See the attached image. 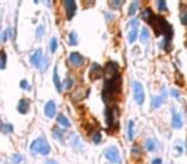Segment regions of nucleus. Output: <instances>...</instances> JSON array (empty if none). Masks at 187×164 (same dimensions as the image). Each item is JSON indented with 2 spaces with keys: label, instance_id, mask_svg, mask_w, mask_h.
Returning a JSON list of instances; mask_svg holds the SVG:
<instances>
[{
  "label": "nucleus",
  "instance_id": "obj_40",
  "mask_svg": "<svg viewBox=\"0 0 187 164\" xmlns=\"http://www.w3.org/2000/svg\"><path fill=\"white\" fill-rule=\"evenodd\" d=\"M19 86L22 87V89H27V87H28V82L26 80H22V81L19 82Z\"/></svg>",
  "mask_w": 187,
  "mask_h": 164
},
{
  "label": "nucleus",
  "instance_id": "obj_17",
  "mask_svg": "<svg viewBox=\"0 0 187 164\" xmlns=\"http://www.w3.org/2000/svg\"><path fill=\"white\" fill-rule=\"evenodd\" d=\"M81 92H85V90H82V87H80V89H77L73 94H72V99L73 100H76V101H78V100H82V97H84L86 94H81Z\"/></svg>",
  "mask_w": 187,
  "mask_h": 164
},
{
  "label": "nucleus",
  "instance_id": "obj_24",
  "mask_svg": "<svg viewBox=\"0 0 187 164\" xmlns=\"http://www.w3.org/2000/svg\"><path fill=\"white\" fill-rule=\"evenodd\" d=\"M133 136H135V123L133 121H130L128 122V140H133Z\"/></svg>",
  "mask_w": 187,
  "mask_h": 164
},
{
  "label": "nucleus",
  "instance_id": "obj_28",
  "mask_svg": "<svg viewBox=\"0 0 187 164\" xmlns=\"http://www.w3.org/2000/svg\"><path fill=\"white\" fill-rule=\"evenodd\" d=\"M137 7H139V3H137V2H133V3H131V5H130V9H128V14H130V16H133L135 13L137 12Z\"/></svg>",
  "mask_w": 187,
  "mask_h": 164
},
{
  "label": "nucleus",
  "instance_id": "obj_34",
  "mask_svg": "<svg viewBox=\"0 0 187 164\" xmlns=\"http://www.w3.org/2000/svg\"><path fill=\"white\" fill-rule=\"evenodd\" d=\"M140 155H141V150H140V148H139L137 145H133V148H132V157L139 158Z\"/></svg>",
  "mask_w": 187,
  "mask_h": 164
},
{
  "label": "nucleus",
  "instance_id": "obj_15",
  "mask_svg": "<svg viewBox=\"0 0 187 164\" xmlns=\"http://www.w3.org/2000/svg\"><path fill=\"white\" fill-rule=\"evenodd\" d=\"M58 123L62 126V127H69L71 126V123H69V121H68V118L64 115V114H58Z\"/></svg>",
  "mask_w": 187,
  "mask_h": 164
},
{
  "label": "nucleus",
  "instance_id": "obj_32",
  "mask_svg": "<svg viewBox=\"0 0 187 164\" xmlns=\"http://www.w3.org/2000/svg\"><path fill=\"white\" fill-rule=\"evenodd\" d=\"M157 5H158V9L160 10V12L167 10V3H165L164 0H159V2H157Z\"/></svg>",
  "mask_w": 187,
  "mask_h": 164
},
{
  "label": "nucleus",
  "instance_id": "obj_39",
  "mask_svg": "<svg viewBox=\"0 0 187 164\" xmlns=\"http://www.w3.org/2000/svg\"><path fill=\"white\" fill-rule=\"evenodd\" d=\"M171 95H172L173 97H176V99H178V97L181 96V94H180V92H178L177 90H174V89H173V90L171 91Z\"/></svg>",
  "mask_w": 187,
  "mask_h": 164
},
{
  "label": "nucleus",
  "instance_id": "obj_8",
  "mask_svg": "<svg viewBox=\"0 0 187 164\" xmlns=\"http://www.w3.org/2000/svg\"><path fill=\"white\" fill-rule=\"evenodd\" d=\"M63 4H64V7H66L67 18H68V19H72V17H73L75 13H76V3L73 2V0H66Z\"/></svg>",
  "mask_w": 187,
  "mask_h": 164
},
{
  "label": "nucleus",
  "instance_id": "obj_37",
  "mask_svg": "<svg viewBox=\"0 0 187 164\" xmlns=\"http://www.w3.org/2000/svg\"><path fill=\"white\" fill-rule=\"evenodd\" d=\"M128 26L131 27V30H132V28H137V26H139V19H132L130 23H128Z\"/></svg>",
  "mask_w": 187,
  "mask_h": 164
},
{
  "label": "nucleus",
  "instance_id": "obj_29",
  "mask_svg": "<svg viewBox=\"0 0 187 164\" xmlns=\"http://www.w3.org/2000/svg\"><path fill=\"white\" fill-rule=\"evenodd\" d=\"M2 131L4 134H10L13 131V126L12 124H8V123H3L2 124Z\"/></svg>",
  "mask_w": 187,
  "mask_h": 164
},
{
  "label": "nucleus",
  "instance_id": "obj_2",
  "mask_svg": "<svg viewBox=\"0 0 187 164\" xmlns=\"http://www.w3.org/2000/svg\"><path fill=\"white\" fill-rule=\"evenodd\" d=\"M133 99L139 105H142L145 101V90L139 81L133 82Z\"/></svg>",
  "mask_w": 187,
  "mask_h": 164
},
{
  "label": "nucleus",
  "instance_id": "obj_43",
  "mask_svg": "<svg viewBox=\"0 0 187 164\" xmlns=\"http://www.w3.org/2000/svg\"><path fill=\"white\" fill-rule=\"evenodd\" d=\"M46 164H58V163H57L55 160H48V162H46Z\"/></svg>",
  "mask_w": 187,
  "mask_h": 164
},
{
  "label": "nucleus",
  "instance_id": "obj_21",
  "mask_svg": "<svg viewBox=\"0 0 187 164\" xmlns=\"http://www.w3.org/2000/svg\"><path fill=\"white\" fill-rule=\"evenodd\" d=\"M145 148H146L148 151H155L157 150V145H155V141L151 138H148L146 143H145Z\"/></svg>",
  "mask_w": 187,
  "mask_h": 164
},
{
  "label": "nucleus",
  "instance_id": "obj_14",
  "mask_svg": "<svg viewBox=\"0 0 187 164\" xmlns=\"http://www.w3.org/2000/svg\"><path fill=\"white\" fill-rule=\"evenodd\" d=\"M150 40V32L148 28H142L141 30V34H140V41L142 44H148Z\"/></svg>",
  "mask_w": 187,
  "mask_h": 164
},
{
  "label": "nucleus",
  "instance_id": "obj_12",
  "mask_svg": "<svg viewBox=\"0 0 187 164\" xmlns=\"http://www.w3.org/2000/svg\"><path fill=\"white\" fill-rule=\"evenodd\" d=\"M28 109H30V101L27 99L19 100V103H18V112L21 114H26L28 112Z\"/></svg>",
  "mask_w": 187,
  "mask_h": 164
},
{
  "label": "nucleus",
  "instance_id": "obj_6",
  "mask_svg": "<svg viewBox=\"0 0 187 164\" xmlns=\"http://www.w3.org/2000/svg\"><path fill=\"white\" fill-rule=\"evenodd\" d=\"M68 60H69L71 65H73V67H77V68L81 67V65H84V63H85V58L82 57L80 53H77V51L71 53Z\"/></svg>",
  "mask_w": 187,
  "mask_h": 164
},
{
  "label": "nucleus",
  "instance_id": "obj_30",
  "mask_svg": "<svg viewBox=\"0 0 187 164\" xmlns=\"http://www.w3.org/2000/svg\"><path fill=\"white\" fill-rule=\"evenodd\" d=\"M72 86H73V80H72L71 77H67L66 80H64V83H63V87H64V89L66 90H69L71 89V87Z\"/></svg>",
  "mask_w": 187,
  "mask_h": 164
},
{
  "label": "nucleus",
  "instance_id": "obj_11",
  "mask_svg": "<svg viewBox=\"0 0 187 164\" xmlns=\"http://www.w3.org/2000/svg\"><path fill=\"white\" fill-rule=\"evenodd\" d=\"M44 57H43V49H37L32 55H31V63H32L35 67H37V65L40 64V62H41V59H43Z\"/></svg>",
  "mask_w": 187,
  "mask_h": 164
},
{
  "label": "nucleus",
  "instance_id": "obj_20",
  "mask_svg": "<svg viewBox=\"0 0 187 164\" xmlns=\"http://www.w3.org/2000/svg\"><path fill=\"white\" fill-rule=\"evenodd\" d=\"M142 18L145 21H148V22H151V19L154 18V13H153V10L146 8V9H144V12H142Z\"/></svg>",
  "mask_w": 187,
  "mask_h": 164
},
{
  "label": "nucleus",
  "instance_id": "obj_1",
  "mask_svg": "<svg viewBox=\"0 0 187 164\" xmlns=\"http://www.w3.org/2000/svg\"><path fill=\"white\" fill-rule=\"evenodd\" d=\"M50 145L48 144V141L44 138V137H37L36 140L32 141V144L30 145V151L31 154L34 155H37V154H41V155H48L50 154Z\"/></svg>",
  "mask_w": 187,
  "mask_h": 164
},
{
  "label": "nucleus",
  "instance_id": "obj_36",
  "mask_svg": "<svg viewBox=\"0 0 187 164\" xmlns=\"http://www.w3.org/2000/svg\"><path fill=\"white\" fill-rule=\"evenodd\" d=\"M92 141L95 144H100V141H101V135L99 132H95V134H92Z\"/></svg>",
  "mask_w": 187,
  "mask_h": 164
},
{
  "label": "nucleus",
  "instance_id": "obj_13",
  "mask_svg": "<svg viewBox=\"0 0 187 164\" xmlns=\"http://www.w3.org/2000/svg\"><path fill=\"white\" fill-rule=\"evenodd\" d=\"M53 81H54V85L57 87L58 92L62 91V83H60V80H59V74H58V64L54 67V74H53Z\"/></svg>",
  "mask_w": 187,
  "mask_h": 164
},
{
  "label": "nucleus",
  "instance_id": "obj_9",
  "mask_svg": "<svg viewBox=\"0 0 187 164\" xmlns=\"http://www.w3.org/2000/svg\"><path fill=\"white\" fill-rule=\"evenodd\" d=\"M182 124H183V122H182L181 114L176 110L174 108H172V126H173V128H181Z\"/></svg>",
  "mask_w": 187,
  "mask_h": 164
},
{
  "label": "nucleus",
  "instance_id": "obj_18",
  "mask_svg": "<svg viewBox=\"0 0 187 164\" xmlns=\"http://www.w3.org/2000/svg\"><path fill=\"white\" fill-rule=\"evenodd\" d=\"M71 143H72V145H73L75 148H77V149H80V150H82L84 149V143L81 141V138L78 137V136H73V137H71Z\"/></svg>",
  "mask_w": 187,
  "mask_h": 164
},
{
  "label": "nucleus",
  "instance_id": "obj_5",
  "mask_svg": "<svg viewBox=\"0 0 187 164\" xmlns=\"http://www.w3.org/2000/svg\"><path fill=\"white\" fill-rule=\"evenodd\" d=\"M103 74H104V69L101 65H99L98 63H92L91 68H90V78L92 81H96L103 77Z\"/></svg>",
  "mask_w": 187,
  "mask_h": 164
},
{
  "label": "nucleus",
  "instance_id": "obj_31",
  "mask_svg": "<svg viewBox=\"0 0 187 164\" xmlns=\"http://www.w3.org/2000/svg\"><path fill=\"white\" fill-rule=\"evenodd\" d=\"M7 65V54L4 50H2V62H0V68L4 69Z\"/></svg>",
  "mask_w": 187,
  "mask_h": 164
},
{
  "label": "nucleus",
  "instance_id": "obj_41",
  "mask_svg": "<svg viewBox=\"0 0 187 164\" xmlns=\"http://www.w3.org/2000/svg\"><path fill=\"white\" fill-rule=\"evenodd\" d=\"M151 164H162V159L160 158H157V159H154L151 162Z\"/></svg>",
  "mask_w": 187,
  "mask_h": 164
},
{
  "label": "nucleus",
  "instance_id": "obj_23",
  "mask_svg": "<svg viewBox=\"0 0 187 164\" xmlns=\"http://www.w3.org/2000/svg\"><path fill=\"white\" fill-rule=\"evenodd\" d=\"M8 37H12V28H10V27L5 28V30L2 32V42H3V44L7 42V39H8Z\"/></svg>",
  "mask_w": 187,
  "mask_h": 164
},
{
  "label": "nucleus",
  "instance_id": "obj_19",
  "mask_svg": "<svg viewBox=\"0 0 187 164\" xmlns=\"http://www.w3.org/2000/svg\"><path fill=\"white\" fill-rule=\"evenodd\" d=\"M53 132H54V137L63 143V141H64V131H62V129L58 128V127H54V128H53Z\"/></svg>",
  "mask_w": 187,
  "mask_h": 164
},
{
  "label": "nucleus",
  "instance_id": "obj_42",
  "mask_svg": "<svg viewBox=\"0 0 187 164\" xmlns=\"http://www.w3.org/2000/svg\"><path fill=\"white\" fill-rule=\"evenodd\" d=\"M105 16H107V21H108V22H109L110 19H113V18H114V16H113V14H109V13H107Z\"/></svg>",
  "mask_w": 187,
  "mask_h": 164
},
{
  "label": "nucleus",
  "instance_id": "obj_35",
  "mask_svg": "<svg viewBox=\"0 0 187 164\" xmlns=\"http://www.w3.org/2000/svg\"><path fill=\"white\" fill-rule=\"evenodd\" d=\"M12 160H13L16 164H19L21 162H23V157L21 155V154H13V157H12Z\"/></svg>",
  "mask_w": 187,
  "mask_h": 164
},
{
  "label": "nucleus",
  "instance_id": "obj_16",
  "mask_svg": "<svg viewBox=\"0 0 187 164\" xmlns=\"http://www.w3.org/2000/svg\"><path fill=\"white\" fill-rule=\"evenodd\" d=\"M48 67H49V58H48V57H44L43 59H41L40 64L37 65V68L40 69V72H45V71L48 69Z\"/></svg>",
  "mask_w": 187,
  "mask_h": 164
},
{
  "label": "nucleus",
  "instance_id": "obj_7",
  "mask_svg": "<svg viewBox=\"0 0 187 164\" xmlns=\"http://www.w3.org/2000/svg\"><path fill=\"white\" fill-rule=\"evenodd\" d=\"M165 97H167V92H165V89L162 91V95L159 96H154L153 100H151V108L154 109H158L163 105V103L165 101Z\"/></svg>",
  "mask_w": 187,
  "mask_h": 164
},
{
  "label": "nucleus",
  "instance_id": "obj_4",
  "mask_svg": "<svg viewBox=\"0 0 187 164\" xmlns=\"http://www.w3.org/2000/svg\"><path fill=\"white\" fill-rule=\"evenodd\" d=\"M117 108L116 106H109L105 109V121L108 123V127H112L117 123Z\"/></svg>",
  "mask_w": 187,
  "mask_h": 164
},
{
  "label": "nucleus",
  "instance_id": "obj_25",
  "mask_svg": "<svg viewBox=\"0 0 187 164\" xmlns=\"http://www.w3.org/2000/svg\"><path fill=\"white\" fill-rule=\"evenodd\" d=\"M69 44H71V45H73V46L78 44L77 34H76L75 31H71V32H69Z\"/></svg>",
  "mask_w": 187,
  "mask_h": 164
},
{
  "label": "nucleus",
  "instance_id": "obj_3",
  "mask_svg": "<svg viewBox=\"0 0 187 164\" xmlns=\"http://www.w3.org/2000/svg\"><path fill=\"white\" fill-rule=\"evenodd\" d=\"M104 155H105V158L112 163H117V164L121 163V154H119V151L116 146L107 148L105 150H104Z\"/></svg>",
  "mask_w": 187,
  "mask_h": 164
},
{
  "label": "nucleus",
  "instance_id": "obj_38",
  "mask_svg": "<svg viewBox=\"0 0 187 164\" xmlns=\"http://www.w3.org/2000/svg\"><path fill=\"white\" fill-rule=\"evenodd\" d=\"M109 4H110V7L112 8H118V7H121L122 5V2H109Z\"/></svg>",
  "mask_w": 187,
  "mask_h": 164
},
{
  "label": "nucleus",
  "instance_id": "obj_33",
  "mask_svg": "<svg viewBox=\"0 0 187 164\" xmlns=\"http://www.w3.org/2000/svg\"><path fill=\"white\" fill-rule=\"evenodd\" d=\"M181 22L182 25H187V9H182L181 10Z\"/></svg>",
  "mask_w": 187,
  "mask_h": 164
},
{
  "label": "nucleus",
  "instance_id": "obj_22",
  "mask_svg": "<svg viewBox=\"0 0 187 164\" xmlns=\"http://www.w3.org/2000/svg\"><path fill=\"white\" fill-rule=\"evenodd\" d=\"M137 39V28H132L130 30V34H128V42L133 44Z\"/></svg>",
  "mask_w": 187,
  "mask_h": 164
},
{
  "label": "nucleus",
  "instance_id": "obj_10",
  "mask_svg": "<svg viewBox=\"0 0 187 164\" xmlns=\"http://www.w3.org/2000/svg\"><path fill=\"white\" fill-rule=\"evenodd\" d=\"M55 113H57V105H55V103L53 100L48 101L46 105H45V115L48 118H53V117H55Z\"/></svg>",
  "mask_w": 187,
  "mask_h": 164
},
{
  "label": "nucleus",
  "instance_id": "obj_26",
  "mask_svg": "<svg viewBox=\"0 0 187 164\" xmlns=\"http://www.w3.org/2000/svg\"><path fill=\"white\" fill-rule=\"evenodd\" d=\"M44 34H45V27L43 26V25H40L39 27H37V30H36V39H43V36H44Z\"/></svg>",
  "mask_w": 187,
  "mask_h": 164
},
{
  "label": "nucleus",
  "instance_id": "obj_27",
  "mask_svg": "<svg viewBox=\"0 0 187 164\" xmlns=\"http://www.w3.org/2000/svg\"><path fill=\"white\" fill-rule=\"evenodd\" d=\"M49 48H50V51L51 53H55L57 51V48H58V41L55 37H53L50 40V44H49Z\"/></svg>",
  "mask_w": 187,
  "mask_h": 164
}]
</instances>
